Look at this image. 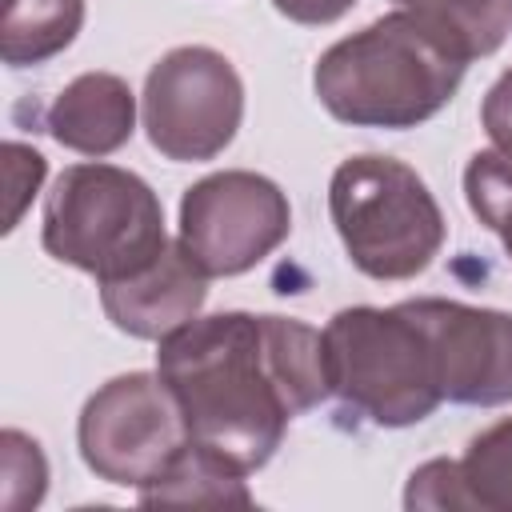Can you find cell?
I'll return each instance as SVG.
<instances>
[{"label": "cell", "instance_id": "obj_10", "mask_svg": "<svg viewBox=\"0 0 512 512\" xmlns=\"http://www.w3.org/2000/svg\"><path fill=\"white\" fill-rule=\"evenodd\" d=\"M204 296H208V272L184 252L180 240L176 244L168 240V248L136 276L100 284L104 316L136 340H164L180 324L196 320Z\"/></svg>", "mask_w": 512, "mask_h": 512}, {"label": "cell", "instance_id": "obj_12", "mask_svg": "<svg viewBox=\"0 0 512 512\" xmlns=\"http://www.w3.org/2000/svg\"><path fill=\"white\" fill-rule=\"evenodd\" d=\"M84 24V0H4L0 56L12 68L44 64L64 52Z\"/></svg>", "mask_w": 512, "mask_h": 512}, {"label": "cell", "instance_id": "obj_14", "mask_svg": "<svg viewBox=\"0 0 512 512\" xmlns=\"http://www.w3.org/2000/svg\"><path fill=\"white\" fill-rule=\"evenodd\" d=\"M140 504L156 508V504H208V508H248L252 492L244 488V472L220 464L216 456H208L204 448H196L188 440V448L156 476L140 488Z\"/></svg>", "mask_w": 512, "mask_h": 512}, {"label": "cell", "instance_id": "obj_13", "mask_svg": "<svg viewBox=\"0 0 512 512\" xmlns=\"http://www.w3.org/2000/svg\"><path fill=\"white\" fill-rule=\"evenodd\" d=\"M460 60L492 56L512 32V0H396Z\"/></svg>", "mask_w": 512, "mask_h": 512}, {"label": "cell", "instance_id": "obj_4", "mask_svg": "<svg viewBox=\"0 0 512 512\" xmlns=\"http://www.w3.org/2000/svg\"><path fill=\"white\" fill-rule=\"evenodd\" d=\"M328 388L364 420L380 428H408L428 420L444 392L424 328L396 308H340L324 324Z\"/></svg>", "mask_w": 512, "mask_h": 512}, {"label": "cell", "instance_id": "obj_7", "mask_svg": "<svg viewBox=\"0 0 512 512\" xmlns=\"http://www.w3.org/2000/svg\"><path fill=\"white\" fill-rule=\"evenodd\" d=\"M244 120V84L232 60L204 44L160 56L144 80V132L168 160L220 156Z\"/></svg>", "mask_w": 512, "mask_h": 512}, {"label": "cell", "instance_id": "obj_5", "mask_svg": "<svg viewBox=\"0 0 512 512\" xmlns=\"http://www.w3.org/2000/svg\"><path fill=\"white\" fill-rule=\"evenodd\" d=\"M328 212L348 260L372 280H412L444 248V212L396 156H348L328 184Z\"/></svg>", "mask_w": 512, "mask_h": 512}, {"label": "cell", "instance_id": "obj_22", "mask_svg": "<svg viewBox=\"0 0 512 512\" xmlns=\"http://www.w3.org/2000/svg\"><path fill=\"white\" fill-rule=\"evenodd\" d=\"M496 236H500V240H504V252H508V256H512V220H508V224H504V228H500V232H496Z\"/></svg>", "mask_w": 512, "mask_h": 512}, {"label": "cell", "instance_id": "obj_9", "mask_svg": "<svg viewBox=\"0 0 512 512\" xmlns=\"http://www.w3.org/2000/svg\"><path fill=\"white\" fill-rule=\"evenodd\" d=\"M408 316L424 328L440 392L452 404L492 408L512 400V316L440 296L404 300Z\"/></svg>", "mask_w": 512, "mask_h": 512}, {"label": "cell", "instance_id": "obj_2", "mask_svg": "<svg viewBox=\"0 0 512 512\" xmlns=\"http://www.w3.org/2000/svg\"><path fill=\"white\" fill-rule=\"evenodd\" d=\"M464 68L468 60L400 8L336 40L316 60L312 88L344 124L416 128L456 96Z\"/></svg>", "mask_w": 512, "mask_h": 512}, {"label": "cell", "instance_id": "obj_16", "mask_svg": "<svg viewBox=\"0 0 512 512\" xmlns=\"http://www.w3.org/2000/svg\"><path fill=\"white\" fill-rule=\"evenodd\" d=\"M0 504L4 512H28L48 492V460L40 444L16 428L0 432Z\"/></svg>", "mask_w": 512, "mask_h": 512}, {"label": "cell", "instance_id": "obj_6", "mask_svg": "<svg viewBox=\"0 0 512 512\" xmlns=\"http://www.w3.org/2000/svg\"><path fill=\"white\" fill-rule=\"evenodd\" d=\"M76 444L100 480L144 488L188 448V428L160 376L124 372L88 396L76 424Z\"/></svg>", "mask_w": 512, "mask_h": 512}, {"label": "cell", "instance_id": "obj_19", "mask_svg": "<svg viewBox=\"0 0 512 512\" xmlns=\"http://www.w3.org/2000/svg\"><path fill=\"white\" fill-rule=\"evenodd\" d=\"M48 164L36 148L20 144V140H8L4 144V180H8V212H4V232H12L28 208V200L40 192V180H44Z\"/></svg>", "mask_w": 512, "mask_h": 512}, {"label": "cell", "instance_id": "obj_17", "mask_svg": "<svg viewBox=\"0 0 512 512\" xmlns=\"http://www.w3.org/2000/svg\"><path fill=\"white\" fill-rule=\"evenodd\" d=\"M464 196L472 216L488 232H500L512 220V156L476 152L464 168Z\"/></svg>", "mask_w": 512, "mask_h": 512}, {"label": "cell", "instance_id": "obj_18", "mask_svg": "<svg viewBox=\"0 0 512 512\" xmlns=\"http://www.w3.org/2000/svg\"><path fill=\"white\" fill-rule=\"evenodd\" d=\"M404 508H432V512H456L472 508V496L460 480V460H428L408 476Z\"/></svg>", "mask_w": 512, "mask_h": 512}, {"label": "cell", "instance_id": "obj_11", "mask_svg": "<svg viewBox=\"0 0 512 512\" xmlns=\"http://www.w3.org/2000/svg\"><path fill=\"white\" fill-rule=\"evenodd\" d=\"M44 128L80 156H108L124 148L136 128V96L128 80L112 72H84L52 100Z\"/></svg>", "mask_w": 512, "mask_h": 512}, {"label": "cell", "instance_id": "obj_8", "mask_svg": "<svg viewBox=\"0 0 512 512\" xmlns=\"http://www.w3.org/2000/svg\"><path fill=\"white\" fill-rule=\"evenodd\" d=\"M288 232V196L260 172H212L180 200V244L208 276H240L256 268L288 240Z\"/></svg>", "mask_w": 512, "mask_h": 512}, {"label": "cell", "instance_id": "obj_15", "mask_svg": "<svg viewBox=\"0 0 512 512\" xmlns=\"http://www.w3.org/2000/svg\"><path fill=\"white\" fill-rule=\"evenodd\" d=\"M460 480L480 512H512V416L496 420L480 436H472Z\"/></svg>", "mask_w": 512, "mask_h": 512}, {"label": "cell", "instance_id": "obj_3", "mask_svg": "<svg viewBox=\"0 0 512 512\" xmlns=\"http://www.w3.org/2000/svg\"><path fill=\"white\" fill-rule=\"evenodd\" d=\"M44 252L100 284L136 276L164 248V208L156 192L116 164H72L44 200Z\"/></svg>", "mask_w": 512, "mask_h": 512}, {"label": "cell", "instance_id": "obj_20", "mask_svg": "<svg viewBox=\"0 0 512 512\" xmlns=\"http://www.w3.org/2000/svg\"><path fill=\"white\" fill-rule=\"evenodd\" d=\"M480 124H484L488 140L496 144V152L512 156V68L500 72V80L488 88V96L480 104Z\"/></svg>", "mask_w": 512, "mask_h": 512}, {"label": "cell", "instance_id": "obj_1", "mask_svg": "<svg viewBox=\"0 0 512 512\" xmlns=\"http://www.w3.org/2000/svg\"><path fill=\"white\" fill-rule=\"evenodd\" d=\"M156 376L180 404L188 440L236 472L272 460L288 420L328 388L324 336L292 316L216 312L168 332Z\"/></svg>", "mask_w": 512, "mask_h": 512}, {"label": "cell", "instance_id": "obj_21", "mask_svg": "<svg viewBox=\"0 0 512 512\" xmlns=\"http://www.w3.org/2000/svg\"><path fill=\"white\" fill-rule=\"evenodd\" d=\"M356 0H272V8L296 24H332L340 20Z\"/></svg>", "mask_w": 512, "mask_h": 512}]
</instances>
